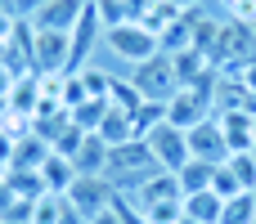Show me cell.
I'll list each match as a JSON object with an SVG mask.
<instances>
[{"label": "cell", "instance_id": "1", "mask_svg": "<svg viewBox=\"0 0 256 224\" xmlns=\"http://www.w3.org/2000/svg\"><path fill=\"white\" fill-rule=\"evenodd\" d=\"M153 171H162V166L153 162V153H148L144 139H126V144L108 148V180H112L117 193H126L130 184H140V180L153 175Z\"/></svg>", "mask_w": 256, "mask_h": 224}, {"label": "cell", "instance_id": "2", "mask_svg": "<svg viewBox=\"0 0 256 224\" xmlns=\"http://www.w3.org/2000/svg\"><path fill=\"white\" fill-rule=\"evenodd\" d=\"M212 58H216L220 72H238L243 63H252L256 58V27L238 22V18H220V36H216Z\"/></svg>", "mask_w": 256, "mask_h": 224}, {"label": "cell", "instance_id": "3", "mask_svg": "<svg viewBox=\"0 0 256 224\" xmlns=\"http://www.w3.org/2000/svg\"><path fill=\"white\" fill-rule=\"evenodd\" d=\"M104 45L112 49V58H122V63H130V67H140V63H148L153 54H162L158 36H153L144 22H117V27H108V31H104Z\"/></svg>", "mask_w": 256, "mask_h": 224}, {"label": "cell", "instance_id": "4", "mask_svg": "<svg viewBox=\"0 0 256 224\" xmlns=\"http://www.w3.org/2000/svg\"><path fill=\"white\" fill-rule=\"evenodd\" d=\"M212 90H216V85H180V90L171 94V103H166V126L194 130V126H202L207 117H216Z\"/></svg>", "mask_w": 256, "mask_h": 224}, {"label": "cell", "instance_id": "5", "mask_svg": "<svg viewBox=\"0 0 256 224\" xmlns=\"http://www.w3.org/2000/svg\"><path fill=\"white\" fill-rule=\"evenodd\" d=\"M130 81H135L140 99H153V103H171V94L180 90V76H176V58L171 54H153L148 63L130 67Z\"/></svg>", "mask_w": 256, "mask_h": 224}, {"label": "cell", "instance_id": "6", "mask_svg": "<svg viewBox=\"0 0 256 224\" xmlns=\"http://www.w3.org/2000/svg\"><path fill=\"white\" fill-rule=\"evenodd\" d=\"M32 72H40V76L72 72V36L68 31H40V27H32Z\"/></svg>", "mask_w": 256, "mask_h": 224}, {"label": "cell", "instance_id": "7", "mask_svg": "<svg viewBox=\"0 0 256 224\" xmlns=\"http://www.w3.org/2000/svg\"><path fill=\"white\" fill-rule=\"evenodd\" d=\"M63 198H68V207H76L86 220H94V216H104V211L117 207V189H112L108 175H76Z\"/></svg>", "mask_w": 256, "mask_h": 224}, {"label": "cell", "instance_id": "8", "mask_svg": "<svg viewBox=\"0 0 256 224\" xmlns=\"http://www.w3.org/2000/svg\"><path fill=\"white\" fill-rule=\"evenodd\" d=\"M126 207H135V211H148V207H158V202H180L184 198V189H180V180L171 175V171H153V175H144L140 184H130L126 193H117Z\"/></svg>", "mask_w": 256, "mask_h": 224}, {"label": "cell", "instance_id": "9", "mask_svg": "<svg viewBox=\"0 0 256 224\" xmlns=\"http://www.w3.org/2000/svg\"><path fill=\"white\" fill-rule=\"evenodd\" d=\"M144 144H148L153 162H158L162 171H171V175L194 157V153H189V135H184V130H176V126H166V121H162L158 130H148V135H144Z\"/></svg>", "mask_w": 256, "mask_h": 224}, {"label": "cell", "instance_id": "10", "mask_svg": "<svg viewBox=\"0 0 256 224\" xmlns=\"http://www.w3.org/2000/svg\"><path fill=\"white\" fill-rule=\"evenodd\" d=\"M68 36H72V72H81V67L90 63V54H94V45L104 40V18H99V9H94V0L86 4V13L76 18V27H72Z\"/></svg>", "mask_w": 256, "mask_h": 224}, {"label": "cell", "instance_id": "11", "mask_svg": "<svg viewBox=\"0 0 256 224\" xmlns=\"http://www.w3.org/2000/svg\"><path fill=\"white\" fill-rule=\"evenodd\" d=\"M86 4L90 0H45L36 13H27V22L40 27V31H72L76 18L86 13Z\"/></svg>", "mask_w": 256, "mask_h": 224}, {"label": "cell", "instance_id": "12", "mask_svg": "<svg viewBox=\"0 0 256 224\" xmlns=\"http://www.w3.org/2000/svg\"><path fill=\"white\" fill-rule=\"evenodd\" d=\"M184 135H189V153H194V157H202V162H212V166L230 162V144H225V130L216 126V117H207L202 126H194V130H184Z\"/></svg>", "mask_w": 256, "mask_h": 224}, {"label": "cell", "instance_id": "13", "mask_svg": "<svg viewBox=\"0 0 256 224\" xmlns=\"http://www.w3.org/2000/svg\"><path fill=\"white\" fill-rule=\"evenodd\" d=\"M40 184H45V193H68L72 189V180H76V166H72V157H63V153H54L50 148V157L40 162Z\"/></svg>", "mask_w": 256, "mask_h": 224}, {"label": "cell", "instance_id": "14", "mask_svg": "<svg viewBox=\"0 0 256 224\" xmlns=\"http://www.w3.org/2000/svg\"><path fill=\"white\" fill-rule=\"evenodd\" d=\"M50 157V144L40 139V135H22V139H14V153H9V171H40V162Z\"/></svg>", "mask_w": 256, "mask_h": 224}, {"label": "cell", "instance_id": "15", "mask_svg": "<svg viewBox=\"0 0 256 224\" xmlns=\"http://www.w3.org/2000/svg\"><path fill=\"white\" fill-rule=\"evenodd\" d=\"M72 166H76V175H108V144L99 135H86L81 148L72 153Z\"/></svg>", "mask_w": 256, "mask_h": 224}, {"label": "cell", "instance_id": "16", "mask_svg": "<svg viewBox=\"0 0 256 224\" xmlns=\"http://www.w3.org/2000/svg\"><path fill=\"white\" fill-rule=\"evenodd\" d=\"M220 207H225V198L212 193V189L184 193V220H194V224H220Z\"/></svg>", "mask_w": 256, "mask_h": 224}, {"label": "cell", "instance_id": "17", "mask_svg": "<svg viewBox=\"0 0 256 224\" xmlns=\"http://www.w3.org/2000/svg\"><path fill=\"white\" fill-rule=\"evenodd\" d=\"M108 148H117V144H126V139H135V126H130V112H122V108H108V117H104V126L94 130Z\"/></svg>", "mask_w": 256, "mask_h": 224}, {"label": "cell", "instance_id": "18", "mask_svg": "<svg viewBox=\"0 0 256 224\" xmlns=\"http://www.w3.org/2000/svg\"><path fill=\"white\" fill-rule=\"evenodd\" d=\"M212 175H216V166L202 162V157H189V162L176 171V180H180L184 193H202V189H212Z\"/></svg>", "mask_w": 256, "mask_h": 224}, {"label": "cell", "instance_id": "19", "mask_svg": "<svg viewBox=\"0 0 256 224\" xmlns=\"http://www.w3.org/2000/svg\"><path fill=\"white\" fill-rule=\"evenodd\" d=\"M180 18H184V9H176V4H166V0H153V4L144 9V18H140V22H144L153 36H162V31H166V27H176Z\"/></svg>", "mask_w": 256, "mask_h": 224}, {"label": "cell", "instance_id": "20", "mask_svg": "<svg viewBox=\"0 0 256 224\" xmlns=\"http://www.w3.org/2000/svg\"><path fill=\"white\" fill-rule=\"evenodd\" d=\"M166 121V103H153V99H144L135 112H130V126H135V139H144L148 130H158Z\"/></svg>", "mask_w": 256, "mask_h": 224}, {"label": "cell", "instance_id": "21", "mask_svg": "<svg viewBox=\"0 0 256 224\" xmlns=\"http://www.w3.org/2000/svg\"><path fill=\"white\" fill-rule=\"evenodd\" d=\"M220 224H256V193H238L220 207Z\"/></svg>", "mask_w": 256, "mask_h": 224}, {"label": "cell", "instance_id": "22", "mask_svg": "<svg viewBox=\"0 0 256 224\" xmlns=\"http://www.w3.org/2000/svg\"><path fill=\"white\" fill-rule=\"evenodd\" d=\"M63 207H68V198H63V193H45V198H36V202H32L27 224H58Z\"/></svg>", "mask_w": 256, "mask_h": 224}, {"label": "cell", "instance_id": "23", "mask_svg": "<svg viewBox=\"0 0 256 224\" xmlns=\"http://www.w3.org/2000/svg\"><path fill=\"white\" fill-rule=\"evenodd\" d=\"M104 117H108V99H86L81 108H72V121H76L86 135H94V130L104 126Z\"/></svg>", "mask_w": 256, "mask_h": 224}, {"label": "cell", "instance_id": "24", "mask_svg": "<svg viewBox=\"0 0 256 224\" xmlns=\"http://www.w3.org/2000/svg\"><path fill=\"white\" fill-rule=\"evenodd\" d=\"M144 99H140V90H135V81L126 76H112V90H108V108H122V112H135Z\"/></svg>", "mask_w": 256, "mask_h": 224}, {"label": "cell", "instance_id": "25", "mask_svg": "<svg viewBox=\"0 0 256 224\" xmlns=\"http://www.w3.org/2000/svg\"><path fill=\"white\" fill-rule=\"evenodd\" d=\"M81 85H86V99H108V90H112V76L104 72V67H94V63H86L81 72Z\"/></svg>", "mask_w": 256, "mask_h": 224}, {"label": "cell", "instance_id": "26", "mask_svg": "<svg viewBox=\"0 0 256 224\" xmlns=\"http://www.w3.org/2000/svg\"><path fill=\"white\" fill-rule=\"evenodd\" d=\"M225 166L234 171V180H238L248 193H256V153H230Z\"/></svg>", "mask_w": 256, "mask_h": 224}, {"label": "cell", "instance_id": "27", "mask_svg": "<svg viewBox=\"0 0 256 224\" xmlns=\"http://www.w3.org/2000/svg\"><path fill=\"white\" fill-rule=\"evenodd\" d=\"M140 216H148V224H180L184 220V198L180 202H158V207H148Z\"/></svg>", "mask_w": 256, "mask_h": 224}, {"label": "cell", "instance_id": "28", "mask_svg": "<svg viewBox=\"0 0 256 224\" xmlns=\"http://www.w3.org/2000/svg\"><path fill=\"white\" fill-rule=\"evenodd\" d=\"M212 193H220V198L230 202V198H238V193H248V189H243V184L234 180V171L220 162V166H216V175H212Z\"/></svg>", "mask_w": 256, "mask_h": 224}, {"label": "cell", "instance_id": "29", "mask_svg": "<svg viewBox=\"0 0 256 224\" xmlns=\"http://www.w3.org/2000/svg\"><path fill=\"white\" fill-rule=\"evenodd\" d=\"M81 103H86V85H81L76 72H68V76H63V108L72 112V108H81Z\"/></svg>", "mask_w": 256, "mask_h": 224}, {"label": "cell", "instance_id": "30", "mask_svg": "<svg viewBox=\"0 0 256 224\" xmlns=\"http://www.w3.org/2000/svg\"><path fill=\"white\" fill-rule=\"evenodd\" d=\"M230 4V18L238 22H256V0H225Z\"/></svg>", "mask_w": 256, "mask_h": 224}, {"label": "cell", "instance_id": "31", "mask_svg": "<svg viewBox=\"0 0 256 224\" xmlns=\"http://www.w3.org/2000/svg\"><path fill=\"white\" fill-rule=\"evenodd\" d=\"M238 81H243V85H248V90L256 94V58H252V63H243V67H238Z\"/></svg>", "mask_w": 256, "mask_h": 224}, {"label": "cell", "instance_id": "32", "mask_svg": "<svg viewBox=\"0 0 256 224\" xmlns=\"http://www.w3.org/2000/svg\"><path fill=\"white\" fill-rule=\"evenodd\" d=\"M58 224H90V220H86V216H81L76 207H63V216H58Z\"/></svg>", "mask_w": 256, "mask_h": 224}, {"label": "cell", "instance_id": "33", "mask_svg": "<svg viewBox=\"0 0 256 224\" xmlns=\"http://www.w3.org/2000/svg\"><path fill=\"white\" fill-rule=\"evenodd\" d=\"M90 224H126V220H122V211L112 207V211H104V216H94V220H90Z\"/></svg>", "mask_w": 256, "mask_h": 224}, {"label": "cell", "instance_id": "34", "mask_svg": "<svg viewBox=\"0 0 256 224\" xmlns=\"http://www.w3.org/2000/svg\"><path fill=\"white\" fill-rule=\"evenodd\" d=\"M166 4H176V9H198L202 0H166Z\"/></svg>", "mask_w": 256, "mask_h": 224}, {"label": "cell", "instance_id": "35", "mask_svg": "<svg viewBox=\"0 0 256 224\" xmlns=\"http://www.w3.org/2000/svg\"><path fill=\"white\" fill-rule=\"evenodd\" d=\"M252 27H256V22H252Z\"/></svg>", "mask_w": 256, "mask_h": 224}]
</instances>
